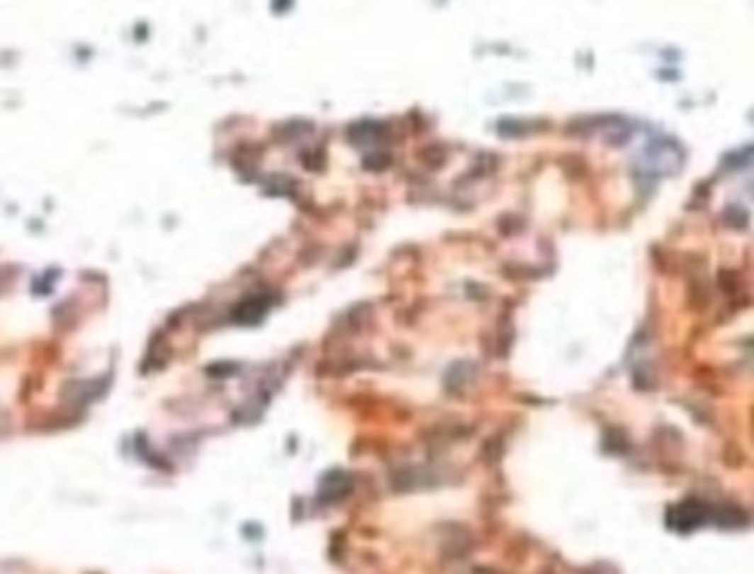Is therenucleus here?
Instances as JSON below:
<instances>
[]
</instances>
